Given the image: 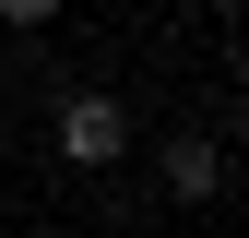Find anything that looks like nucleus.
I'll return each instance as SVG.
<instances>
[{
  "label": "nucleus",
  "instance_id": "nucleus-2",
  "mask_svg": "<svg viewBox=\"0 0 249 238\" xmlns=\"http://www.w3.org/2000/svg\"><path fill=\"white\" fill-rule=\"evenodd\" d=\"M166 191L178 202H213V191H226V143H213V131H178L166 143Z\"/></svg>",
  "mask_w": 249,
  "mask_h": 238
},
{
  "label": "nucleus",
  "instance_id": "nucleus-1",
  "mask_svg": "<svg viewBox=\"0 0 249 238\" xmlns=\"http://www.w3.org/2000/svg\"><path fill=\"white\" fill-rule=\"evenodd\" d=\"M48 143H59V155H71L83 178H95V167H119V143H131V119H119V96H95V83H83V96H59Z\"/></svg>",
  "mask_w": 249,
  "mask_h": 238
},
{
  "label": "nucleus",
  "instance_id": "nucleus-3",
  "mask_svg": "<svg viewBox=\"0 0 249 238\" xmlns=\"http://www.w3.org/2000/svg\"><path fill=\"white\" fill-rule=\"evenodd\" d=\"M59 12V0H0V24H48Z\"/></svg>",
  "mask_w": 249,
  "mask_h": 238
}]
</instances>
